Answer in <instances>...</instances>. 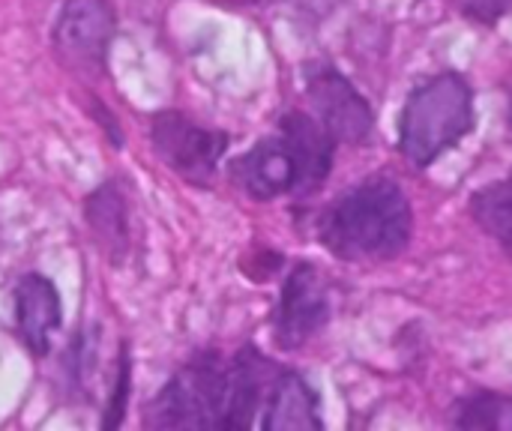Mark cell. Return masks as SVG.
Here are the masks:
<instances>
[{"label":"cell","instance_id":"8","mask_svg":"<svg viewBox=\"0 0 512 431\" xmlns=\"http://www.w3.org/2000/svg\"><path fill=\"white\" fill-rule=\"evenodd\" d=\"M114 33L117 12L108 0H66L54 21V51L69 69L96 75L105 69Z\"/></svg>","mask_w":512,"mask_h":431},{"label":"cell","instance_id":"7","mask_svg":"<svg viewBox=\"0 0 512 431\" xmlns=\"http://www.w3.org/2000/svg\"><path fill=\"white\" fill-rule=\"evenodd\" d=\"M150 141L159 159L195 186L213 183L219 162L228 150V135L195 123L180 111H165L150 126Z\"/></svg>","mask_w":512,"mask_h":431},{"label":"cell","instance_id":"1","mask_svg":"<svg viewBox=\"0 0 512 431\" xmlns=\"http://www.w3.org/2000/svg\"><path fill=\"white\" fill-rule=\"evenodd\" d=\"M318 243L345 264H387L414 237V207L384 174L366 177L318 213Z\"/></svg>","mask_w":512,"mask_h":431},{"label":"cell","instance_id":"14","mask_svg":"<svg viewBox=\"0 0 512 431\" xmlns=\"http://www.w3.org/2000/svg\"><path fill=\"white\" fill-rule=\"evenodd\" d=\"M459 12L480 24V27H498L512 12V0H456Z\"/></svg>","mask_w":512,"mask_h":431},{"label":"cell","instance_id":"4","mask_svg":"<svg viewBox=\"0 0 512 431\" xmlns=\"http://www.w3.org/2000/svg\"><path fill=\"white\" fill-rule=\"evenodd\" d=\"M237 387V357L198 354L150 402L144 423L150 429L237 431Z\"/></svg>","mask_w":512,"mask_h":431},{"label":"cell","instance_id":"12","mask_svg":"<svg viewBox=\"0 0 512 431\" xmlns=\"http://www.w3.org/2000/svg\"><path fill=\"white\" fill-rule=\"evenodd\" d=\"M447 426L459 431H512V396L492 390L468 393L450 405Z\"/></svg>","mask_w":512,"mask_h":431},{"label":"cell","instance_id":"9","mask_svg":"<svg viewBox=\"0 0 512 431\" xmlns=\"http://www.w3.org/2000/svg\"><path fill=\"white\" fill-rule=\"evenodd\" d=\"M258 429L264 431H321L324 429V417H321V396L315 393V387L291 372V369H279L264 411H261V423Z\"/></svg>","mask_w":512,"mask_h":431},{"label":"cell","instance_id":"15","mask_svg":"<svg viewBox=\"0 0 512 431\" xmlns=\"http://www.w3.org/2000/svg\"><path fill=\"white\" fill-rule=\"evenodd\" d=\"M126 393H129V360H126V354H123V357H120V366H117V381H114V396H111V405H108L105 429L120 426L123 408H126Z\"/></svg>","mask_w":512,"mask_h":431},{"label":"cell","instance_id":"10","mask_svg":"<svg viewBox=\"0 0 512 431\" xmlns=\"http://www.w3.org/2000/svg\"><path fill=\"white\" fill-rule=\"evenodd\" d=\"M60 294L45 276H21L15 285V324L24 345L42 357L51 345L54 330L60 327Z\"/></svg>","mask_w":512,"mask_h":431},{"label":"cell","instance_id":"2","mask_svg":"<svg viewBox=\"0 0 512 431\" xmlns=\"http://www.w3.org/2000/svg\"><path fill=\"white\" fill-rule=\"evenodd\" d=\"M336 147V138L318 123V117L297 108L279 117L273 135L234 159L231 174L252 201L306 198L327 183Z\"/></svg>","mask_w":512,"mask_h":431},{"label":"cell","instance_id":"11","mask_svg":"<svg viewBox=\"0 0 512 431\" xmlns=\"http://www.w3.org/2000/svg\"><path fill=\"white\" fill-rule=\"evenodd\" d=\"M87 225L96 234V243L120 261L129 249V207L120 189L102 186L90 201H87Z\"/></svg>","mask_w":512,"mask_h":431},{"label":"cell","instance_id":"16","mask_svg":"<svg viewBox=\"0 0 512 431\" xmlns=\"http://www.w3.org/2000/svg\"><path fill=\"white\" fill-rule=\"evenodd\" d=\"M507 126H510V138H512V78L507 81Z\"/></svg>","mask_w":512,"mask_h":431},{"label":"cell","instance_id":"3","mask_svg":"<svg viewBox=\"0 0 512 431\" xmlns=\"http://www.w3.org/2000/svg\"><path fill=\"white\" fill-rule=\"evenodd\" d=\"M477 126V99L471 81L444 69L423 78L399 114V153L411 168H432L459 147Z\"/></svg>","mask_w":512,"mask_h":431},{"label":"cell","instance_id":"17","mask_svg":"<svg viewBox=\"0 0 512 431\" xmlns=\"http://www.w3.org/2000/svg\"><path fill=\"white\" fill-rule=\"evenodd\" d=\"M231 3H240V6H270V3H279V0H231Z\"/></svg>","mask_w":512,"mask_h":431},{"label":"cell","instance_id":"5","mask_svg":"<svg viewBox=\"0 0 512 431\" xmlns=\"http://www.w3.org/2000/svg\"><path fill=\"white\" fill-rule=\"evenodd\" d=\"M309 111L336 138V144H366L375 132V111L354 81L327 60H312L303 69Z\"/></svg>","mask_w":512,"mask_h":431},{"label":"cell","instance_id":"6","mask_svg":"<svg viewBox=\"0 0 512 431\" xmlns=\"http://www.w3.org/2000/svg\"><path fill=\"white\" fill-rule=\"evenodd\" d=\"M333 318V294L327 276L312 264L300 261L288 270L279 306L273 315V336L282 351H300L309 345Z\"/></svg>","mask_w":512,"mask_h":431},{"label":"cell","instance_id":"13","mask_svg":"<svg viewBox=\"0 0 512 431\" xmlns=\"http://www.w3.org/2000/svg\"><path fill=\"white\" fill-rule=\"evenodd\" d=\"M471 219L504 249L512 261V180L489 183L468 201Z\"/></svg>","mask_w":512,"mask_h":431}]
</instances>
